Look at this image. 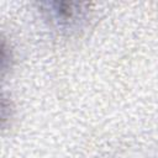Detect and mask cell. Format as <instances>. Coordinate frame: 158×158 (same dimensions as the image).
I'll return each mask as SVG.
<instances>
[{
	"instance_id": "6da1fadb",
	"label": "cell",
	"mask_w": 158,
	"mask_h": 158,
	"mask_svg": "<svg viewBox=\"0 0 158 158\" xmlns=\"http://www.w3.org/2000/svg\"><path fill=\"white\" fill-rule=\"evenodd\" d=\"M43 10L47 12L49 20H52L57 26L70 27L84 17L86 9L85 4L78 2H47L42 4Z\"/></svg>"
}]
</instances>
